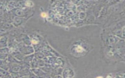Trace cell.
Returning a JSON list of instances; mask_svg holds the SVG:
<instances>
[{
  "label": "cell",
  "instance_id": "1",
  "mask_svg": "<svg viewBox=\"0 0 125 78\" xmlns=\"http://www.w3.org/2000/svg\"><path fill=\"white\" fill-rule=\"evenodd\" d=\"M97 78H103L102 77H97Z\"/></svg>",
  "mask_w": 125,
  "mask_h": 78
}]
</instances>
